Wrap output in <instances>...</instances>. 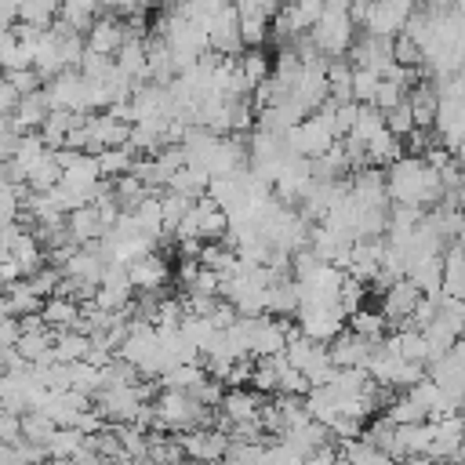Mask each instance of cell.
<instances>
[{"instance_id":"obj_17","label":"cell","mask_w":465,"mask_h":465,"mask_svg":"<svg viewBox=\"0 0 465 465\" xmlns=\"http://www.w3.org/2000/svg\"><path fill=\"white\" fill-rule=\"evenodd\" d=\"M58 178H62V167L54 160V149H44V156L25 171V185L29 189H51Z\"/></svg>"},{"instance_id":"obj_25","label":"cell","mask_w":465,"mask_h":465,"mask_svg":"<svg viewBox=\"0 0 465 465\" xmlns=\"http://www.w3.org/2000/svg\"><path fill=\"white\" fill-rule=\"evenodd\" d=\"M381 120H385V127H389L396 138H403V134L414 127V116H411V105H407V98H403L400 105L385 109V113H381Z\"/></svg>"},{"instance_id":"obj_19","label":"cell","mask_w":465,"mask_h":465,"mask_svg":"<svg viewBox=\"0 0 465 465\" xmlns=\"http://www.w3.org/2000/svg\"><path fill=\"white\" fill-rule=\"evenodd\" d=\"M54 429H58V425H54L44 411H22V440L47 447V440H51V432H54Z\"/></svg>"},{"instance_id":"obj_20","label":"cell","mask_w":465,"mask_h":465,"mask_svg":"<svg viewBox=\"0 0 465 465\" xmlns=\"http://www.w3.org/2000/svg\"><path fill=\"white\" fill-rule=\"evenodd\" d=\"M131 287H124V283H98L94 291H91V305H98V309H124L127 302H131Z\"/></svg>"},{"instance_id":"obj_11","label":"cell","mask_w":465,"mask_h":465,"mask_svg":"<svg viewBox=\"0 0 465 465\" xmlns=\"http://www.w3.org/2000/svg\"><path fill=\"white\" fill-rule=\"evenodd\" d=\"M40 316H44L47 327L69 331V327L76 323V316H80V302H76V298H65V294H51V298H44Z\"/></svg>"},{"instance_id":"obj_3","label":"cell","mask_w":465,"mask_h":465,"mask_svg":"<svg viewBox=\"0 0 465 465\" xmlns=\"http://www.w3.org/2000/svg\"><path fill=\"white\" fill-rule=\"evenodd\" d=\"M294 316H298L294 327H298L305 338L323 341V345L345 327V309H341L338 302H327V305H320V302H312V305H298Z\"/></svg>"},{"instance_id":"obj_29","label":"cell","mask_w":465,"mask_h":465,"mask_svg":"<svg viewBox=\"0 0 465 465\" xmlns=\"http://www.w3.org/2000/svg\"><path fill=\"white\" fill-rule=\"evenodd\" d=\"M15 145H18V131L11 127L7 116H0V160H7L15 153Z\"/></svg>"},{"instance_id":"obj_5","label":"cell","mask_w":465,"mask_h":465,"mask_svg":"<svg viewBox=\"0 0 465 465\" xmlns=\"http://www.w3.org/2000/svg\"><path fill=\"white\" fill-rule=\"evenodd\" d=\"M371 349H374L371 338H363L356 331H345V327L327 341V356H331L334 367H363L367 356H371Z\"/></svg>"},{"instance_id":"obj_27","label":"cell","mask_w":465,"mask_h":465,"mask_svg":"<svg viewBox=\"0 0 465 465\" xmlns=\"http://www.w3.org/2000/svg\"><path fill=\"white\" fill-rule=\"evenodd\" d=\"M4 80H7L18 94H29V91L44 87V80H40V73H36L33 65H25V69H11V73H4Z\"/></svg>"},{"instance_id":"obj_32","label":"cell","mask_w":465,"mask_h":465,"mask_svg":"<svg viewBox=\"0 0 465 465\" xmlns=\"http://www.w3.org/2000/svg\"><path fill=\"white\" fill-rule=\"evenodd\" d=\"M323 7H349V0H323Z\"/></svg>"},{"instance_id":"obj_14","label":"cell","mask_w":465,"mask_h":465,"mask_svg":"<svg viewBox=\"0 0 465 465\" xmlns=\"http://www.w3.org/2000/svg\"><path fill=\"white\" fill-rule=\"evenodd\" d=\"M87 345H91V338L69 327V331H58V334H54V341H51V356H54L58 363H73V360H84Z\"/></svg>"},{"instance_id":"obj_28","label":"cell","mask_w":465,"mask_h":465,"mask_svg":"<svg viewBox=\"0 0 465 465\" xmlns=\"http://www.w3.org/2000/svg\"><path fill=\"white\" fill-rule=\"evenodd\" d=\"M18 436H22V414L4 407V411H0V440H4V443H15Z\"/></svg>"},{"instance_id":"obj_7","label":"cell","mask_w":465,"mask_h":465,"mask_svg":"<svg viewBox=\"0 0 465 465\" xmlns=\"http://www.w3.org/2000/svg\"><path fill=\"white\" fill-rule=\"evenodd\" d=\"M47 98H44V91L36 87V91H29V94H18V105L7 113V120H11V127L22 134V131H36L40 127V120L47 116Z\"/></svg>"},{"instance_id":"obj_16","label":"cell","mask_w":465,"mask_h":465,"mask_svg":"<svg viewBox=\"0 0 465 465\" xmlns=\"http://www.w3.org/2000/svg\"><path fill=\"white\" fill-rule=\"evenodd\" d=\"M94 160H98V171H102V178H116V174L131 171V163H134V153H131L127 145H105V149H98V153H94Z\"/></svg>"},{"instance_id":"obj_30","label":"cell","mask_w":465,"mask_h":465,"mask_svg":"<svg viewBox=\"0 0 465 465\" xmlns=\"http://www.w3.org/2000/svg\"><path fill=\"white\" fill-rule=\"evenodd\" d=\"M15 105H18V91L0 76V116H7Z\"/></svg>"},{"instance_id":"obj_23","label":"cell","mask_w":465,"mask_h":465,"mask_svg":"<svg viewBox=\"0 0 465 465\" xmlns=\"http://www.w3.org/2000/svg\"><path fill=\"white\" fill-rule=\"evenodd\" d=\"M407 98V87H400L396 80H385V76H378V87H374V94H371V105L374 109H392V105H400Z\"/></svg>"},{"instance_id":"obj_15","label":"cell","mask_w":465,"mask_h":465,"mask_svg":"<svg viewBox=\"0 0 465 465\" xmlns=\"http://www.w3.org/2000/svg\"><path fill=\"white\" fill-rule=\"evenodd\" d=\"M269 65H272V58H269L262 47H243L240 58H236V69H240V76L247 80V87H254L262 76H269Z\"/></svg>"},{"instance_id":"obj_1","label":"cell","mask_w":465,"mask_h":465,"mask_svg":"<svg viewBox=\"0 0 465 465\" xmlns=\"http://www.w3.org/2000/svg\"><path fill=\"white\" fill-rule=\"evenodd\" d=\"M385 196L392 203H418L429 207V193H425V160L414 153H400L392 163H385Z\"/></svg>"},{"instance_id":"obj_18","label":"cell","mask_w":465,"mask_h":465,"mask_svg":"<svg viewBox=\"0 0 465 465\" xmlns=\"http://www.w3.org/2000/svg\"><path fill=\"white\" fill-rule=\"evenodd\" d=\"M345 320H349V331H356V334H363V338H371V341H378L381 334H385V316L381 312H371V309H352V312H345Z\"/></svg>"},{"instance_id":"obj_13","label":"cell","mask_w":465,"mask_h":465,"mask_svg":"<svg viewBox=\"0 0 465 465\" xmlns=\"http://www.w3.org/2000/svg\"><path fill=\"white\" fill-rule=\"evenodd\" d=\"M363 145H367V163H378V167L392 163L403 153V138H396L389 127H378Z\"/></svg>"},{"instance_id":"obj_21","label":"cell","mask_w":465,"mask_h":465,"mask_svg":"<svg viewBox=\"0 0 465 465\" xmlns=\"http://www.w3.org/2000/svg\"><path fill=\"white\" fill-rule=\"evenodd\" d=\"M98 385H102V378H98V367L94 363H87V360H73L69 363V389L91 396Z\"/></svg>"},{"instance_id":"obj_24","label":"cell","mask_w":465,"mask_h":465,"mask_svg":"<svg viewBox=\"0 0 465 465\" xmlns=\"http://www.w3.org/2000/svg\"><path fill=\"white\" fill-rule=\"evenodd\" d=\"M349 84H352V102H371V94L378 87V73L374 69H363V65H352Z\"/></svg>"},{"instance_id":"obj_10","label":"cell","mask_w":465,"mask_h":465,"mask_svg":"<svg viewBox=\"0 0 465 465\" xmlns=\"http://www.w3.org/2000/svg\"><path fill=\"white\" fill-rule=\"evenodd\" d=\"M403 11H396L392 4L385 0H371L367 4V15H363V29L367 33H378V36H396L403 29Z\"/></svg>"},{"instance_id":"obj_33","label":"cell","mask_w":465,"mask_h":465,"mask_svg":"<svg viewBox=\"0 0 465 465\" xmlns=\"http://www.w3.org/2000/svg\"><path fill=\"white\" fill-rule=\"evenodd\" d=\"M145 4H163V7H171L174 0H145Z\"/></svg>"},{"instance_id":"obj_31","label":"cell","mask_w":465,"mask_h":465,"mask_svg":"<svg viewBox=\"0 0 465 465\" xmlns=\"http://www.w3.org/2000/svg\"><path fill=\"white\" fill-rule=\"evenodd\" d=\"M385 4H392L396 11H403V15H411L414 7H418V0H385Z\"/></svg>"},{"instance_id":"obj_22","label":"cell","mask_w":465,"mask_h":465,"mask_svg":"<svg viewBox=\"0 0 465 465\" xmlns=\"http://www.w3.org/2000/svg\"><path fill=\"white\" fill-rule=\"evenodd\" d=\"M385 418L392 421V425H411V421H421L425 418V411L403 392V396H392L389 403H385Z\"/></svg>"},{"instance_id":"obj_2","label":"cell","mask_w":465,"mask_h":465,"mask_svg":"<svg viewBox=\"0 0 465 465\" xmlns=\"http://www.w3.org/2000/svg\"><path fill=\"white\" fill-rule=\"evenodd\" d=\"M305 33H309V40L316 44V51H320V54L338 58V54H345V47L352 44L356 25H352V18H349V11H345V7H323V11H320V18H316Z\"/></svg>"},{"instance_id":"obj_4","label":"cell","mask_w":465,"mask_h":465,"mask_svg":"<svg viewBox=\"0 0 465 465\" xmlns=\"http://www.w3.org/2000/svg\"><path fill=\"white\" fill-rule=\"evenodd\" d=\"M167 280H171V269H167L163 254H156V251H145V254H138V258L127 262V283H131V291H160Z\"/></svg>"},{"instance_id":"obj_6","label":"cell","mask_w":465,"mask_h":465,"mask_svg":"<svg viewBox=\"0 0 465 465\" xmlns=\"http://www.w3.org/2000/svg\"><path fill=\"white\" fill-rule=\"evenodd\" d=\"M120 40H124V25H120V18H113V15H98V18L84 29V47H87V51H98V54H109V58H113V51L120 47Z\"/></svg>"},{"instance_id":"obj_12","label":"cell","mask_w":465,"mask_h":465,"mask_svg":"<svg viewBox=\"0 0 465 465\" xmlns=\"http://www.w3.org/2000/svg\"><path fill=\"white\" fill-rule=\"evenodd\" d=\"M98 15H102V0H58V11H54V18L76 33H84Z\"/></svg>"},{"instance_id":"obj_34","label":"cell","mask_w":465,"mask_h":465,"mask_svg":"<svg viewBox=\"0 0 465 465\" xmlns=\"http://www.w3.org/2000/svg\"><path fill=\"white\" fill-rule=\"evenodd\" d=\"M0 182H7V178H4V160H0Z\"/></svg>"},{"instance_id":"obj_9","label":"cell","mask_w":465,"mask_h":465,"mask_svg":"<svg viewBox=\"0 0 465 465\" xmlns=\"http://www.w3.org/2000/svg\"><path fill=\"white\" fill-rule=\"evenodd\" d=\"M65 232H69V240H76V243L98 240V236L105 232V225H102V218H98L94 203H84V207L65 211Z\"/></svg>"},{"instance_id":"obj_8","label":"cell","mask_w":465,"mask_h":465,"mask_svg":"<svg viewBox=\"0 0 465 465\" xmlns=\"http://www.w3.org/2000/svg\"><path fill=\"white\" fill-rule=\"evenodd\" d=\"M258 407H262V396L254 389H243V385H229L218 400V411L229 418V421H243V418H258Z\"/></svg>"},{"instance_id":"obj_26","label":"cell","mask_w":465,"mask_h":465,"mask_svg":"<svg viewBox=\"0 0 465 465\" xmlns=\"http://www.w3.org/2000/svg\"><path fill=\"white\" fill-rule=\"evenodd\" d=\"M392 62H400V65H421V47L407 33H396L392 36Z\"/></svg>"}]
</instances>
